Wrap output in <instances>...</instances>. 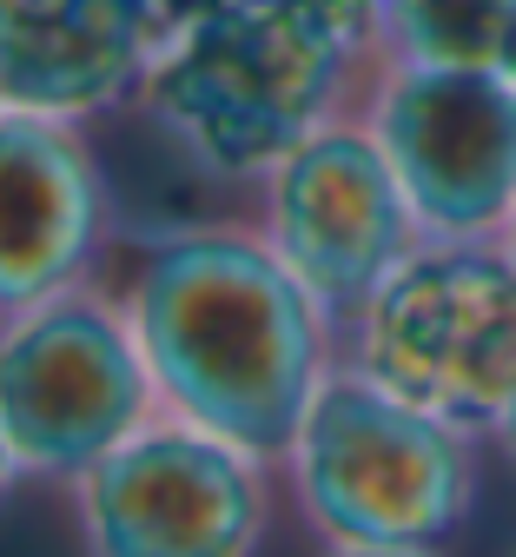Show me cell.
<instances>
[{
    "label": "cell",
    "instance_id": "277c9868",
    "mask_svg": "<svg viewBox=\"0 0 516 557\" xmlns=\"http://www.w3.org/2000/svg\"><path fill=\"white\" fill-rule=\"evenodd\" d=\"M351 325L357 372L464 432L490 438L516 398V252L430 239Z\"/></svg>",
    "mask_w": 516,
    "mask_h": 557
},
{
    "label": "cell",
    "instance_id": "52a82bcc",
    "mask_svg": "<svg viewBox=\"0 0 516 557\" xmlns=\"http://www.w3.org/2000/svg\"><path fill=\"white\" fill-rule=\"evenodd\" d=\"M372 133L424 239H483L516 220V81L503 66L404 60Z\"/></svg>",
    "mask_w": 516,
    "mask_h": 557
},
{
    "label": "cell",
    "instance_id": "8992f818",
    "mask_svg": "<svg viewBox=\"0 0 516 557\" xmlns=\"http://www.w3.org/2000/svg\"><path fill=\"white\" fill-rule=\"evenodd\" d=\"M417 213L372 126H318L265 173V239L299 286L338 319H357L417 252Z\"/></svg>",
    "mask_w": 516,
    "mask_h": 557
},
{
    "label": "cell",
    "instance_id": "3957f363",
    "mask_svg": "<svg viewBox=\"0 0 516 557\" xmlns=\"http://www.w3.org/2000/svg\"><path fill=\"white\" fill-rule=\"evenodd\" d=\"M477 451L483 432L338 366L285 458L305 518L338 550H437L477 505Z\"/></svg>",
    "mask_w": 516,
    "mask_h": 557
},
{
    "label": "cell",
    "instance_id": "30bf717a",
    "mask_svg": "<svg viewBox=\"0 0 516 557\" xmlns=\"http://www.w3.org/2000/svg\"><path fill=\"white\" fill-rule=\"evenodd\" d=\"M166 0H0V107L87 126L146 87Z\"/></svg>",
    "mask_w": 516,
    "mask_h": 557
},
{
    "label": "cell",
    "instance_id": "2e32d148",
    "mask_svg": "<svg viewBox=\"0 0 516 557\" xmlns=\"http://www.w3.org/2000/svg\"><path fill=\"white\" fill-rule=\"evenodd\" d=\"M509 252H516V220H509Z\"/></svg>",
    "mask_w": 516,
    "mask_h": 557
},
{
    "label": "cell",
    "instance_id": "6da1fadb",
    "mask_svg": "<svg viewBox=\"0 0 516 557\" xmlns=\"http://www.w3.org/2000/svg\"><path fill=\"white\" fill-rule=\"evenodd\" d=\"M133 338L186 425L285 458L331 379V312L299 286L272 239L232 226L166 233L133 278Z\"/></svg>",
    "mask_w": 516,
    "mask_h": 557
},
{
    "label": "cell",
    "instance_id": "ba28073f",
    "mask_svg": "<svg viewBox=\"0 0 516 557\" xmlns=\"http://www.w3.org/2000/svg\"><path fill=\"white\" fill-rule=\"evenodd\" d=\"M252 465L199 425L133 432L80 471L87 557H246L265 524Z\"/></svg>",
    "mask_w": 516,
    "mask_h": 557
},
{
    "label": "cell",
    "instance_id": "8fae6325",
    "mask_svg": "<svg viewBox=\"0 0 516 557\" xmlns=\"http://www.w3.org/2000/svg\"><path fill=\"white\" fill-rule=\"evenodd\" d=\"M378 21L417 66H503L516 0H378Z\"/></svg>",
    "mask_w": 516,
    "mask_h": 557
},
{
    "label": "cell",
    "instance_id": "7c38bea8",
    "mask_svg": "<svg viewBox=\"0 0 516 557\" xmlns=\"http://www.w3.org/2000/svg\"><path fill=\"white\" fill-rule=\"evenodd\" d=\"M490 445H496V451H503V458L516 465V398H509V411L496 418V432H490Z\"/></svg>",
    "mask_w": 516,
    "mask_h": 557
},
{
    "label": "cell",
    "instance_id": "7a4b0ae2",
    "mask_svg": "<svg viewBox=\"0 0 516 557\" xmlns=\"http://www.w3.org/2000/svg\"><path fill=\"white\" fill-rule=\"evenodd\" d=\"M385 34L378 0H186L139 107L218 180H265L344 100Z\"/></svg>",
    "mask_w": 516,
    "mask_h": 557
},
{
    "label": "cell",
    "instance_id": "5b68a950",
    "mask_svg": "<svg viewBox=\"0 0 516 557\" xmlns=\"http://www.w3.org/2000/svg\"><path fill=\"white\" fill-rule=\"evenodd\" d=\"M153 398L133 319L73 286L0 332V438L21 471L80 478L119 451Z\"/></svg>",
    "mask_w": 516,
    "mask_h": 557
},
{
    "label": "cell",
    "instance_id": "9c48e42d",
    "mask_svg": "<svg viewBox=\"0 0 516 557\" xmlns=\"http://www.w3.org/2000/svg\"><path fill=\"white\" fill-rule=\"evenodd\" d=\"M106 166L87 126L0 107V312H34L87 278L106 233Z\"/></svg>",
    "mask_w": 516,
    "mask_h": 557
},
{
    "label": "cell",
    "instance_id": "9a60e30c",
    "mask_svg": "<svg viewBox=\"0 0 516 557\" xmlns=\"http://www.w3.org/2000/svg\"><path fill=\"white\" fill-rule=\"evenodd\" d=\"M8 471H14V451H8V438H0V492H8Z\"/></svg>",
    "mask_w": 516,
    "mask_h": 557
},
{
    "label": "cell",
    "instance_id": "4fadbf2b",
    "mask_svg": "<svg viewBox=\"0 0 516 557\" xmlns=\"http://www.w3.org/2000/svg\"><path fill=\"white\" fill-rule=\"evenodd\" d=\"M331 557H430V550H331Z\"/></svg>",
    "mask_w": 516,
    "mask_h": 557
},
{
    "label": "cell",
    "instance_id": "5bb4252c",
    "mask_svg": "<svg viewBox=\"0 0 516 557\" xmlns=\"http://www.w3.org/2000/svg\"><path fill=\"white\" fill-rule=\"evenodd\" d=\"M503 74L516 81V21H509V47H503Z\"/></svg>",
    "mask_w": 516,
    "mask_h": 557
}]
</instances>
